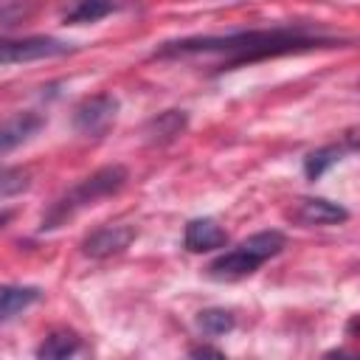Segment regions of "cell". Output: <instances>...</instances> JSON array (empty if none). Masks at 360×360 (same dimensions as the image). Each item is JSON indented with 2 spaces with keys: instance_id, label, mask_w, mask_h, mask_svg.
<instances>
[{
  "instance_id": "obj_14",
  "label": "cell",
  "mask_w": 360,
  "mask_h": 360,
  "mask_svg": "<svg viewBox=\"0 0 360 360\" xmlns=\"http://www.w3.org/2000/svg\"><path fill=\"white\" fill-rule=\"evenodd\" d=\"M233 315L228 312V309H219V307H211V309H202L200 315H197V326L202 329V335H208V338H219V335H225V332H231L233 329Z\"/></svg>"
},
{
  "instance_id": "obj_10",
  "label": "cell",
  "mask_w": 360,
  "mask_h": 360,
  "mask_svg": "<svg viewBox=\"0 0 360 360\" xmlns=\"http://www.w3.org/2000/svg\"><path fill=\"white\" fill-rule=\"evenodd\" d=\"M42 298L39 287H20V284H0V323L11 321L14 315L25 312Z\"/></svg>"
},
{
  "instance_id": "obj_7",
  "label": "cell",
  "mask_w": 360,
  "mask_h": 360,
  "mask_svg": "<svg viewBox=\"0 0 360 360\" xmlns=\"http://www.w3.org/2000/svg\"><path fill=\"white\" fill-rule=\"evenodd\" d=\"M262 264H264V259H259L253 250H248L245 245H239V248L217 256L208 264V276L217 278V281H236V278H245V276L256 273Z\"/></svg>"
},
{
  "instance_id": "obj_3",
  "label": "cell",
  "mask_w": 360,
  "mask_h": 360,
  "mask_svg": "<svg viewBox=\"0 0 360 360\" xmlns=\"http://www.w3.org/2000/svg\"><path fill=\"white\" fill-rule=\"evenodd\" d=\"M73 48L53 37H22V39H0V65H20L37 59L65 56Z\"/></svg>"
},
{
  "instance_id": "obj_18",
  "label": "cell",
  "mask_w": 360,
  "mask_h": 360,
  "mask_svg": "<svg viewBox=\"0 0 360 360\" xmlns=\"http://www.w3.org/2000/svg\"><path fill=\"white\" fill-rule=\"evenodd\" d=\"M8 219H11V211H3V214H0V228H3V222H8Z\"/></svg>"
},
{
  "instance_id": "obj_2",
  "label": "cell",
  "mask_w": 360,
  "mask_h": 360,
  "mask_svg": "<svg viewBox=\"0 0 360 360\" xmlns=\"http://www.w3.org/2000/svg\"><path fill=\"white\" fill-rule=\"evenodd\" d=\"M127 177H129V174H127V169H124L121 163L96 169L93 174H87L82 183H76L70 191H65L59 200L51 202V208L42 214V225H39V228H42V231L59 228V225L68 222L76 211H82V208H87V205H96L98 200H104V197L121 191L124 183H127Z\"/></svg>"
},
{
  "instance_id": "obj_16",
  "label": "cell",
  "mask_w": 360,
  "mask_h": 360,
  "mask_svg": "<svg viewBox=\"0 0 360 360\" xmlns=\"http://www.w3.org/2000/svg\"><path fill=\"white\" fill-rule=\"evenodd\" d=\"M28 172L25 169H0V197H11L20 194L22 188H28Z\"/></svg>"
},
{
  "instance_id": "obj_15",
  "label": "cell",
  "mask_w": 360,
  "mask_h": 360,
  "mask_svg": "<svg viewBox=\"0 0 360 360\" xmlns=\"http://www.w3.org/2000/svg\"><path fill=\"white\" fill-rule=\"evenodd\" d=\"M115 8L112 0H79L76 8H70L65 14V22H96L101 17H107Z\"/></svg>"
},
{
  "instance_id": "obj_1",
  "label": "cell",
  "mask_w": 360,
  "mask_h": 360,
  "mask_svg": "<svg viewBox=\"0 0 360 360\" xmlns=\"http://www.w3.org/2000/svg\"><path fill=\"white\" fill-rule=\"evenodd\" d=\"M343 45V39L312 34L307 25L295 28H256V31H236L225 37H186V39H172L163 42L155 56L169 59V56H194V53H219L225 56L222 68L231 65H245L267 56H281V53H298V51H312V48H332Z\"/></svg>"
},
{
  "instance_id": "obj_17",
  "label": "cell",
  "mask_w": 360,
  "mask_h": 360,
  "mask_svg": "<svg viewBox=\"0 0 360 360\" xmlns=\"http://www.w3.org/2000/svg\"><path fill=\"white\" fill-rule=\"evenodd\" d=\"M188 354L191 357H222V352L219 349H211V346H194Z\"/></svg>"
},
{
  "instance_id": "obj_13",
  "label": "cell",
  "mask_w": 360,
  "mask_h": 360,
  "mask_svg": "<svg viewBox=\"0 0 360 360\" xmlns=\"http://www.w3.org/2000/svg\"><path fill=\"white\" fill-rule=\"evenodd\" d=\"M82 349V340L76 332H68V329H59V332H51L39 346H37V357H51V360H62V357H70Z\"/></svg>"
},
{
  "instance_id": "obj_5",
  "label": "cell",
  "mask_w": 360,
  "mask_h": 360,
  "mask_svg": "<svg viewBox=\"0 0 360 360\" xmlns=\"http://www.w3.org/2000/svg\"><path fill=\"white\" fill-rule=\"evenodd\" d=\"M132 239H135L132 225H104L82 242V253L90 259H110L115 253H124L132 245Z\"/></svg>"
},
{
  "instance_id": "obj_8",
  "label": "cell",
  "mask_w": 360,
  "mask_h": 360,
  "mask_svg": "<svg viewBox=\"0 0 360 360\" xmlns=\"http://www.w3.org/2000/svg\"><path fill=\"white\" fill-rule=\"evenodd\" d=\"M45 118L39 112L22 110V112H11L6 118H0V155L22 146L25 141H31L39 129H42Z\"/></svg>"
},
{
  "instance_id": "obj_9",
  "label": "cell",
  "mask_w": 360,
  "mask_h": 360,
  "mask_svg": "<svg viewBox=\"0 0 360 360\" xmlns=\"http://www.w3.org/2000/svg\"><path fill=\"white\" fill-rule=\"evenodd\" d=\"M183 245H186V250H191V253H208V250L225 248V245H228V233H225V228H222L217 219L200 217V219H191V222L186 225Z\"/></svg>"
},
{
  "instance_id": "obj_12",
  "label": "cell",
  "mask_w": 360,
  "mask_h": 360,
  "mask_svg": "<svg viewBox=\"0 0 360 360\" xmlns=\"http://www.w3.org/2000/svg\"><path fill=\"white\" fill-rule=\"evenodd\" d=\"M186 124H188V118L183 110H166L146 124V138H149V143H169L186 129Z\"/></svg>"
},
{
  "instance_id": "obj_6",
  "label": "cell",
  "mask_w": 360,
  "mask_h": 360,
  "mask_svg": "<svg viewBox=\"0 0 360 360\" xmlns=\"http://www.w3.org/2000/svg\"><path fill=\"white\" fill-rule=\"evenodd\" d=\"M290 219L298 225H338L343 219H349V211L332 200L323 197H301L292 208H290Z\"/></svg>"
},
{
  "instance_id": "obj_4",
  "label": "cell",
  "mask_w": 360,
  "mask_h": 360,
  "mask_svg": "<svg viewBox=\"0 0 360 360\" xmlns=\"http://www.w3.org/2000/svg\"><path fill=\"white\" fill-rule=\"evenodd\" d=\"M115 115H118V98L110 96V93H98V96L84 98L73 110V129L79 135L98 138V135H104L112 127Z\"/></svg>"
},
{
  "instance_id": "obj_11",
  "label": "cell",
  "mask_w": 360,
  "mask_h": 360,
  "mask_svg": "<svg viewBox=\"0 0 360 360\" xmlns=\"http://www.w3.org/2000/svg\"><path fill=\"white\" fill-rule=\"evenodd\" d=\"M354 149V135L349 132V138H346V143H329V146H321V149H315V152H309L307 158H304V174L309 177V180H318L326 169H332L346 152H352Z\"/></svg>"
}]
</instances>
